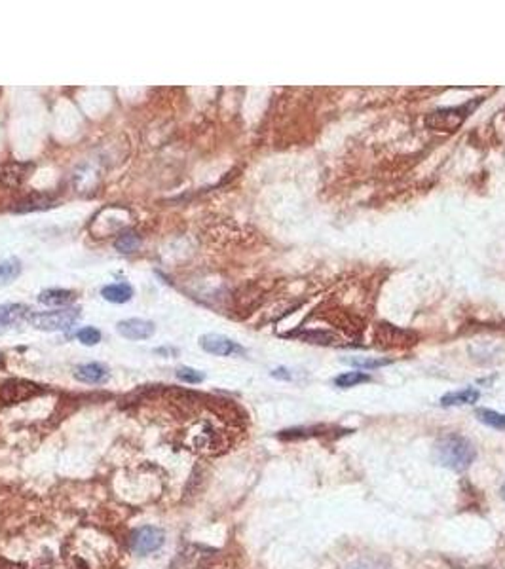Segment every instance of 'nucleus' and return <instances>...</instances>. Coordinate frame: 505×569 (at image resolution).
<instances>
[{"instance_id":"16","label":"nucleus","mask_w":505,"mask_h":569,"mask_svg":"<svg viewBox=\"0 0 505 569\" xmlns=\"http://www.w3.org/2000/svg\"><path fill=\"white\" fill-rule=\"evenodd\" d=\"M139 247H141V236L135 234V231H124V234H120L118 239L114 241V249H116L118 253L124 254L133 253V251H137Z\"/></svg>"},{"instance_id":"18","label":"nucleus","mask_w":505,"mask_h":569,"mask_svg":"<svg viewBox=\"0 0 505 569\" xmlns=\"http://www.w3.org/2000/svg\"><path fill=\"white\" fill-rule=\"evenodd\" d=\"M370 380H373L370 378V374L353 370V372H344V374H340V376H336V378L333 380V383H335L336 387L350 389V387H355V385H359V383L370 382Z\"/></svg>"},{"instance_id":"14","label":"nucleus","mask_w":505,"mask_h":569,"mask_svg":"<svg viewBox=\"0 0 505 569\" xmlns=\"http://www.w3.org/2000/svg\"><path fill=\"white\" fill-rule=\"evenodd\" d=\"M301 336L304 342H310V344H318V345H338L342 342L340 336L329 333V330H308V333L296 334Z\"/></svg>"},{"instance_id":"10","label":"nucleus","mask_w":505,"mask_h":569,"mask_svg":"<svg viewBox=\"0 0 505 569\" xmlns=\"http://www.w3.org/2000/svg\"><path fill=\"white\" fill-rule=\"evenodd\" d=\"M38 302L51 308H68L76 302V293L68 288H46L38 294Z\"/></svg>"},{"instance_id":"21","label":"nucleus","mask_w":505,"mask_h":569,"mask_svg":"<svg viewBox=\"0 0 505 569\" xmlns=\"http://www.w3.org/2000/svg\"><path fill=\"white\" fill-rule=\"evenodd\" d=\"M177 378L184 383H192V385H196V383L204 382L205 374L202 372V370H196V368L181 367L179 370H177Z\"/></svg>"},{"instance_id":"8","label":"nucleus","mask_w":505,"mask_h":569,"mask_svg":"<svg viewBox=\"0 0 505 569\" xmlns=\"http://www.w3.org/2000/svg\"><path fill=\"white\" fill-rule=\"evenodd\" d=\"M33 310L25 304H4L0 306V336L10 328L17 327L21 321H28Z\"/></svg>"},{"instance_id":"6","label":"nucleus","mask_w":505,"mask_h":569,"mask_svg":"<svg viewBox=\"0 0 505 569\" xmlns=\"http://www.w3.org/2000/svg\"><path fill=\"white\" fill-rule=\"evenodd\" d=\"M38 385L31 382H23V380H8L0 385V400L6 404L11 402H21L25 399H31L34 395H38Z\"/></svg>"},{"instance_id":"2","label":"nucleus","mask_w":505,"mask_h":569,"mask_svg":"<svg viewBox=\"0 0 505 569\" xmlns=\"http://www.w3.org/2000/svg\"><path fill=\"white\" fill-rule=\"evenodd\" d=\"M481 101H472L460 107H444L433 110L432 114H427L426 125L433 131H444V133H454L456 130H460V125L469 118V114L479 107Z\"/></svg>"},{"instance_id":"5","label":"nucleus","mask_w":505,"mask_h":569,"mask_svg":"<svg viewBox=\"0 0 505 569\" xmlns=\"http://www.w3.org/2000/svg\"><path fill=\"white\" fill-rule=\"evenodd\" d=\"M199 348L211 355L230 357V355H244L245 350L238 342L222 336V334H204L199 336Z\"/></svg>"},{"instance_id":"20","label":"nucleus","mask_w":505,"mask_h":569,"mask_svg":"<svg viewBox=\"0 0 505 569\" xmlns=\"http://www.w3.org/2000/svg\"><path fill=\"white\" fill-rule=\"evenodd\" d=\"M344 362H348V365H352V367H358V368H380V367H387V365H392V361L390 359H367V357H346V359H342Z\"/></svg>"},{"instance_id":"24","label":"nucleus","mask_w":505,"mask_h":569,"mask_svg":"<svg viewBox=\"0 0 505 569\" xmlns=\"http://www.w3.org/2000/svg\"><path fill=\"white\" fill-rule=\"evenodd\" d=\"M272 378H276V380H283V382H289L291 378H293V376H291L289 374V370H287V368H283V367H279V368H276V370H272Z\"/></svg>"},{"instance_id":"9","label":"nucleus","mask_w":505,"mask_h":569,"mask_svg":"<svg viewBox=\"0 0 505 569\" xmlns=\"http://www.w3.org/2000/svg\"><path fill=\"white\" fill-rule=\"evenodd\" d=\"M74 378L78 380L82 383H90V385H95V383H103L108 380V368L101 362H85V365H78L74 368Z\"/></svg>"},{"instance_id":"23","label":"nucleus","mask_w":505,"mask_h":569,"mask_svg":"<svg viewBox=\"0 0 505 569\" xmlns=\"http://www.w3.org/2000/svg\"><path fill=\"white\" fill-rule=\"evenodd\" d=\"M51 207V199L48 197H40V199H27V202L19 203V207H16V213H27V211H38V209Z\"/></svg>"},{"instance_id":"25","label":"nucleus","mask_w":505,"mask_h":569,"mask_svg":"<svg viewBox=\"0 0 505 569\" xmlns=\"http://www.w3.org/2000/svg\"><path fill=\"white\" fill-rule=\"evenodd\" d=\"M501 497H504V499H505V484L501 486Z\"/></svg>"},{"instance_id":"11","label":"nucleus","mask_w":505,"mask_h":569,"mask_svg":"<svg viewBox=\"0 0 505 569\" xmlns=\"http://www.w3.org/2000/svg\"><path fill=\"white\" fill-rule=\"evenodd\" d=\"M101 296L110 304H125L133 298V287L130 283H113L101 288Z\"/></svg>"},{"instance_id":"1","label":"nucleus","mask_w":505,"mask_h":569,"mask_svg":"<svg viewBox=\"0 0 505 569\" xmlns=\"http://www.w3.org/2000/svg\"><path fill=\"white\" fill-rule=\"evenodd\" d=\"M477 457V450L472 440L464 434L449 433L433 444V459L454 473H462L472 467V463Z\"/></svg>"},{"instance_id":"4","label":"nucleus","mask_w":505,"mask_h":569,"mask_svg":"<svg viewBox=\"0 0 505 569\" xmlns=\"http://www.w3.org/2000/svg\"><path fill=\"white\" fill-rule=\"evenodd\" d=\"M165 543V531L156 526H141L131 533V548L139 556L156 553Z\"/></svg>"},{"instance_id":"13","label":"nucleus","mask_w":505,"mask_h":569,"mask_svg":"<svg viewBox=\"0 0 505 569\" xmlns=\"http://www.w3.org/2000/svg\"><path fill=\"white\" fill-rule=\"evenodd\" d=\"M401 336H407V333L397 330L392 325H380L376 330V342H380L378 345H382V348H397V345H401V342H407ZM407 344H412V342H407Z\"/></svg>"},{"instance_id":"15","label":"nucleus","mask_w":505,"mask_h":569,"mask_svg":"<svg viewBox=\"0 0 505 569\" xmlns=\"http://www.w3.org/2000/svg\"><path fill=\"white\" fill-rule=\"evenodd\" d=\"M475 417H477L481 423H484V425H489V427L498 429V431H505V414L490 410V408H477V410H475Z\"/></svg>"},{"instance_id":"3","label":"nucleus","mask_w":505,"mask_h":569,"mask_svg":"<svg viewBox=\"0 0 505 569\" xmlns=\"http://www.w3.org/2000/svg\"><path fill=\"white\" fill-rule=\"evenodd\" d=\"M80 319V308H61L57 311H38V313H31L28 323L31 327L36 330H44V333H57V330H68L74 327V323Z\"/></svg>"},{"instance_id":"22","label":"nucleus","mask_w":505,"mask_h":569,"mask_svg":"<svg viewBox=\"0 0 505 569\" xmlns=\"http://www.w3.org/2000/svg\"><path fill=\"white\" fill-rule=\"evenodd\" d=\"M76 338H78L80 344L97 345L101 342V333H99L95 327H84L76 333Z\"/></svg>"},{"instance_id":"7","label":"nucleus","mask_w":505,"mask_h":569,"mask_svg":"<svg viewBox=\"0 0 505 569\" xmlns=\"http://www.w3.org/2000/svg\"><path fill=\"white\" fill-rule=\"evenodd\" d=\"M116 330H118L120 336H124L125 340H148L150 336H154L156 333V327H154L152 321H147V319H139V317H133V319H124L116 325Z\"/></svg>"},{"instance_id":"19","label":"nucleus","mask_w":505,"mask_h":569,"mask_svg":"<svg viewBox=\"0 0 505 569\" xmlns=\"http://www.w3.org/2000/svg\"><path fill=\"white\" fill-rule=\"evenodd\" d=\"M346 569H390V564H387L384 558H375V556H363V558H358L350 562L346 565Z\"/></svg>"},{"instance_id":"12","label":"nucleus","mask_w":505,"mask_h":569,"mask_svg":"<svg viewBox=\"0 0 505 569\" xmlns=\"http://www.w3.org/2000/svg\"><path fill=\"white\" fill-rule=\"evenodd\" d=\"M481 399V391L475 387H466L462 391H452L441 397L443 406H460V404H475Z\"/></svg>"},{"instance_id":"17","label":"nucleus","mask_w":505,"mask_h":569,"mask_svg":"<svg viewBox=\"0 0 505 569\" xmlns=\"http://www.w3.org/2000/svg\"><path fill=\"white\" fill-rule=\"evenodd\" d=\"M21 273V262L17 259H6L0 262V287H4Z\"/></svg>"},{"instance_id":"26","label":"nucleus","mask_w":505,"mask_h":569,"mask_svg":"<svg viewBox=\"0 0 505 569\" xmlns=\"http://www.w3.org/2000/svg\"><path fill=\"white\" fill-rule=\"evenodd\" d=\"M0 569H4V568H0ZM10 569H17V568H16V565H11V568H10Z\"/></svg>"}]
</instances>
